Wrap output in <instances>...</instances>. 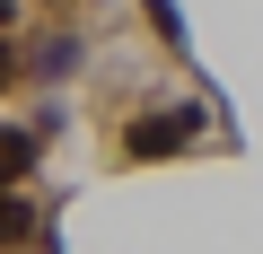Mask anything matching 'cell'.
Segmentation results:
<instances>
[{
    "label": "cell",
    "mask_w": 263,
    "mask_h": 254,
    "mask_svg": "<svg viewBox=\"0 0 263 254\" xmlns=\"http://www.w3.org/2000/svg\"><path fill=\"white\" fill-rule=\"evenodd\" d=\"M193 123H202V114H149V123H132V149L158 158V149H176V141L193 132Z\"/></svg>",
    "instance_id": "6da1fadb"
}]
</instances>
